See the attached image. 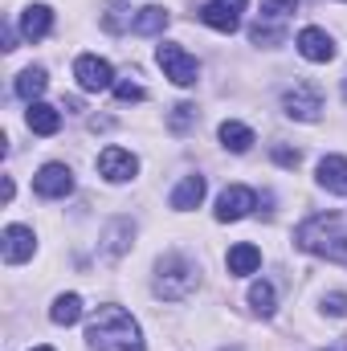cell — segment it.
I'll use <instances>...</instances> for the list:
<instances>
[{"instance_id": "6da1fadb", "label": "cell", "mask_w": 347, "mask_h": 351, "mask_svg": "<svg viewBox=\"0 0 347 351\" xmlns=\"http://www.w3.org/2000/svg\"><path fill=\"white\" fill-rule=\"evenodd\" d=\"M294 245L307 250V254H315V258L347 265V229L335 213H315L311 221H302L294 229Z\"/></svg>"}, {"instance_id": "7a4b0ae2", "label": "cell", "mask_w": 347, "mask_h": 351, "mask_svg": "<svg viewBox=\"0 0 347 351\" xmlns=\"http://www.w3.org/2000/svg\"><path fill=\"white\" fill-rule=\"evenodd\" d=\"M86 339L98 351H143V331L123 306H98V315L90 319Z\"/></svg>"}, {"instance_id": "3957f363", "label": "cell", "mask_w": 347, "mask_h": 351, "mask_svg": "<svg viewBox=\"0 0 347 351\" xmlns=\"http://www.w3.org/2000/svg\"><path fill=\"white\" fill-rule=\"evenodd\" d=\"M196 286V265L188 262V258H180V254H168L164 262H160V278H156V294L160 298H184L188 290Z\"/></svg>"}, {"instance_id": "277c9868", "label": "cell", "mask_w": 347, "mask_h": 351, "mask_svg": "<svg viewBox=\"0 0 347 351\" xmlns=\"http://www.w3.org/2000/svg\"><path fill=\"white\" fill-rule=\"evenodd\" d=\"M156 62H160L164 78H172L176 86H196V78H200L196 58H192L184 45H176V41H164V45L156 49Z\"/></svg>"}, {"instance_id": "5b68a950", "label": "cell", "mask_w": 347, "mask_h": 351, "mask_svg": "<svg viewBox=\"0 0 347 351\" xmlns=\"http://www.w3.org/2000/svg\"><path fill=\"white\" fill-rule=\"evenodd\" d=\"M282 106H286L290 119H298V123H315V119L323 114V90L311 86V82H298L294 90L282 94Z\"/></svg>"}, {"instance_id": "8992f818", "label": "cell", "mask_w": 347, "mask_h": 351, "mask_svg": "<svg viewBox=\"0 0 347 351\" xmlns=\"http://www.w3.org/2000/svg\"><path fill=\"white\" fill-rule=\"evenodd\" d=\"M74 78H78V86L86 90V94H98V90L115 86L110 62H102V58H94V53H82V58L74 62Z\"/></svg>"}, {"instance_id": "52a82bcc", "label": "cell", "mask_w": 347, "mask_h": 351, "mask_svg": "<svg viewBox=\"0 0 347 351\" xmlns=\"http://www.w3.org/2000/svg\"><path fill=\"white\" fill-rule=\"evenodd\" d=\"M33 192L45 196V200H62L74 192V172L66 164H45L41 172L33 176Z\"/></svg>"}, {"instance_id": "ba28073f", "label": "cell", "mask_w": 347, "mask_h": 351, "mask_svg": "<svg viewBox=\"0 0 347 351\" xmlns=\"http://www.w3.org/2000/svg\"><path fill=\"white\" fill-rule=\"evenodd\" d=\"M258 208V196L250 192V188H241V184H233V188H225L221 196H217V221H241V217H250Z\"/></svg>"}, {"instance_id": "9c48e42d", "label": "cell", "mask_w": 347, "mask_h": 351, "mask_svg": "<svg viewBox=\"0 0 347 351\" xmlns=\"http://www.w3.org/2000/svg\"><path fill=\"white\" fill-rule=\"evenodd\" d=\"M0 250H4V262L8 265H21V262L33 258L37 237H33V229H25V225H8L4 237H0Z\"/></svg>"}, {"instance_id": "30bf717a", "label": "cell", "mask_w": 347, "mask_h": 351, "mask_svg": "<svg viewBox=\"0 0 347 351\" xmlns=\"http://www.w3.org/2000/svg\"><path fill=\"white\" fill-rule=\"evenodd\" d=\"M98 172L106 176L110 184H123V180H131V176L139 172V160H135L127 147H106V152L98 156Z\"/></svg>"}, {"instance_id": "8fae6325", "label": "cell", "mask_w": 347, "mask_h": 351, "mask_svg": "<svg viewBox=\"0 0 347 351\" xmlns=\"http://www.w3.org/2000/svg\"><path fill=\"white\" fill-rule=\"evenodd\" d=\"M294 45H298V53H302L307 62H319V66L335 58V41H331V33H327V29H315V25L302 29Z\"/></svg>"}, {"instance_id": "7c38bea8", "label": "cell", "mask_w": 347, "mask_h": 351, "mask_svg": "<svg viewBox=\"0 0 347 351\" xmlns=\"http://www.w3.org/2000/svg\"><path fill=\"white\" fill-rule=\"evenodd\" d=\"M49 29H53V8L49 4H29L21 12V37L25 41H41Z\"/></svg>"}, {"instance_id": "4fadbf2b", "label": "cell", "mask_w": 347, "mask_h": 351, "mask_svg": "<svg viewBox=\"0 0 347 351\" xmlns=\"http://www.w3.org/2000/svg\"><path fill=\"white\" fill-rule=\"evenodd\" d=\"M319 184L335 196H347V160L344 156H323L319 160Z\"/></svg>"}, {"instance_id": "5bb4252c", "label": "cell", "mask_w": 347, "mask_h": 351, "mask_svg": "<svg viewBox=\"0 0 347 351\" xmlns=\"http://www.w3.org/2000/svg\"><path fill=\"white\" fill-rule=\"evenodd\" d=\"M25 123H29L33 135H58V131H62V110H53V106H45V102H29Z\"/></svg>"}, {"instance_id": "9a60e30c", "label": "cell", "mask_w": 347, "mask_h": 351, "mask_svg": "<svg viewBox=\"0 0 347 351\" xmlns=\"http://www.w3.org/2000/svg\"><path fill=\"white\" fill-rule=\"evenodd\" d=\"M204 176H184L180 180V188L172 192V208L176 213H188V208H200V200H204Z\"/></svg>"}, {"instance_id": "2e32d148", "label": "cell", "mask_w": 347, "mask_h": 351, "mask_svg": "<svg viewBox=\"0 0 347 351\" xmlns=\"http://www.w3.org/2000/svg\"><path fill=\"white\" fill-rule=\"evenodd\" d=\"M225 265H229V274H233V278H246V274H254V269L261 265V250H258V245H250V241H237V245L229 250Z\"/></svg>"}, {"instance_id": "e0dca14e", "label": "cell", "mask_w": 347, "mask_h": 351, "mask_svg": "<svg viewBox=\"0 0 347 351\" xmlns=\"http://www.w3.org/2000/svg\"><path fill=\"white\" fill-rule=\"evenodd\" d=\"M168 25H172V12L160 8V4H152V8H139V12H135V29H131V33H139V37H156V33H164Z\"/></svg>"}, {"instance_id": "ac0fdd59", "label": "cell", "mask_w": 347, "mask_h": 351, "mask_svg": "<svg viewBox=\"0 0 347 351\" xmlns=\"http://www.w3.org/2000/svg\"><path fill=\"white\" fill-rule=\"evenodd\" d=\"M208 29H217V33H237V12L229 8V4H221V0H213V4H204L200 12H196Z\"/></svg>"}, {"instance_id": "d6986e66", "label": "cell", "mask_w": 347, "mask_h": 351, "mask_svg": "<svg viewBox=\"0 0 347 351\" xmlns=\"http://www.w3.org/2000/svg\"><path fill=\"white\" fill-rule=\"evenodd\" d=\"M217 135H221V143H225V147H229L233 156H246V152L254 147V131H250L246 123H233V119H225Z\"/></svg>"}, {"instance_id": "ffe728a7", "label": "cell", "mask_w": 347, "mask_h": 351, "mask_svg": "<svg viewBox=\"0 0 347 351\" xmlns=\"http://www.w3.org/2000/svg\"><path fill=\"white\" fill-rule=\"evenodd\" d=\"M49 319H53L58 327H74V323L82 319V298H78V294H58L53 306H49Z\"/></svg>"}, {"instance_id": "44dd1931", "label": "cell", "mask_w": 347, "mask_h": 351, "mask_svg": "<svg viewBox=\"0 0 347 351\" xmlns=\"http://www.w3.org/2000/svg\"><path fill=\"white\" fill-rule=\"evenodd\" d=\"M45 86H49V78H45L41 66H29V70L16 74V94H21L25 102H37V98L45 94Z\"/></svg>"}, {"instance_id": "7402d4cb", "label": "cell", "mask_w": 347, "mask_h": 351, "mask_svg": "<svg viewBox=\"0 0 347 351\" xmlns=\"http://www.w3.org/2000/svg\"><path fill=\"white\" fill-rule=\"evenodd\" d=\"M102 29H106V33L135 29V12H127L123 4H106V12H102Z\"/></svg>"}, {"instance_id": "603a6c76", "label": "cell", "mask_w": 347, "mask_h": 351, "mask_svg": "<svg viewBox=\"0 0 347 351\" xmlns=\"http://www.w3.org/2000/svg\"><path fill=\"white\" fill-rule=\"evenodd\" d=\"M250 306L258 311L261 319L274 315V286H270V282H254V286H250Z\"/></svg>"}, {"instance_id": "cb8c5ba5", "label": "cell", "mask_w": 347, "mask_h": 351, "mask_svg": "<svg viewBox=\"0 0 347 351\" xmlns=\"http://www.w3.org/2000/svg\"><path fill=\"white\" fill-rule=\"evenodd\" d=\"M131 237H135L131 221H115V225H110V233H106V250H110V254H123V250L131 245Z\"/></svg>"}, {"instance_id": "d4e9b609", "label": "cell", "mask_w": 347, "mask_h": 351, "mask_svg": "<svg viewBox=\"0 0 347 351\" xmlns=\"http://www.w3.org/2000/svg\"><path fill=\"white\" fill-rule=\"evenodd\" d=\"M168 127H172L176 135H184L188 127H196V106H192V102H180V106H172V114H168Z\"/></svg>"}, {"instance_id": "484cf974", "label": "cell", "mask_w": 347, "mask_h": 351, "mask_svg": "<svg viewBox=\"0 0 347 351\" xmlns=\"http://www.w3.org/2000/svg\"><path fill=\"white\" fill-rule=\"evenodd\" d=\"M250 41H254V45H278V41H282V29H274V25H254V29H250Z\"/></svg>"}, {"instance_id": "4316f807", "label": "cell", "mask_w": 347, "mask_h": 351, "mask_svg": "<svg viewBox=\"0 0 347 351\" xmlns=\"http://www.w3.org/2000/svg\"><path fill=\"white\" fill-rule=\"evenodd\" d=\"M115 98H119V102H143L147 94H143L139 82H115Z\"/></svg>"}, {"instance_id": "83f0119b", "label": "cell", "mask_w": 347, "mask_h": 351, "mask_svg": "<svg viewBox=\"0 0 347 351\" xmlns=\"http://www.w3.org/2000/svg\"><path fill=\"white\" fill-rule=\"evenodd\" d=\"M323 311H327L331 319H344V315H347V294H339V290H335V294H327V298H323Z\"/></svg>"}, {"instance_id": "f1b7e54d", "label": "cell", "mask_w": 347, "mask_h": 351, "mask_svg": "<svg viewBox=\"0 0 347 351\" xmlns=\"http://www.w3.org/2000/svg\"><path fill=\"white\" fill-rule=\"evenodd\" d=\"M261 8H265L270 16H286V12L298 8V0H261Z\"/></svg>"}, {"instance_id": "f546056e", "label": "cell", "mask_w": 347, "mask_h": 351, "mask_svg": "<svg viewBox=\"0 0 347 351\" xmlns=\"http://www.w3.org/2000/svg\"><path fill=\"white\" fill-rule=\"evenodd\" d=\"M274 160H278L282 168H298V160H302V156H298L294 147H282V143H278V147H274Z\"/></svg>"}, {"instance_id": "4dcf8cb0", "label": "cell", "mask_w": 347, "mask_h": 351, "mask_svg": "<svg viewBox=\"0 0 347 351\" xmlns=\"http://www.w3.org/2000/svg\"><path fill=\"white\" fill-rule=\"evenodd\" d=\"M221 4H229V8H233V12H241V8H246V4H250V0H221Z\"/></svg>"}, {"instance_id": "1f68e13d", "label": "cell", "mask_w": 347, "mask_h": 351, "mask_svg": "<svg viewBox=\"0 0 347 351\" xmlns=\"http://www.w3.org/2000/svg\"><path fill=\"white\" fill-rule=\"evenodd\" d=\"M29 351H53V348H29Z\"/></svg>"}, {"instance_id": "d6a6232c", "label": "cell", "mask_w": 347, "mask_h": 351, "mask_svg": "<svg viewBox=\"0 0 347 351\" xmlns=\"http://www.w3.org/2000/svg\"><path fill=\"white\" fill-rule=\"evenodd\" d=\"M344 98H347V82H344Z\"/></svg>"}]
</instances>
